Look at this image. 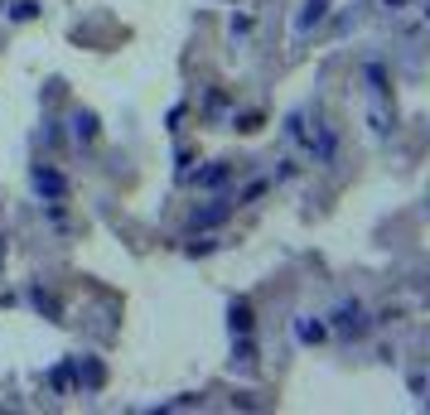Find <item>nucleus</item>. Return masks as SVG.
Here are the masks:
<instances>
[{
	"instance_id": "1a4fd4ad",
	"label": "nucleus",
	"mask_w": 430,
	"mask_h": 415,
	"mask_svg": "<svg viewBox=\"0 0 430 415\" xmlns=\"http://www.w3.org/2000/svg\"><path fill=\"white\" fill-rule=\"evenodd\" d=\"M188 179H193V184H198V189H222V184H227V179H232V165H222V160H217V165L198 169V174H188Z\"/></svg>"
},
{
	"instance_id": "0eeeda50",
	"label": "nucleus",
	"mask_w": 430,
	"mask_h": 415,
	"mask_svg": "<svg viewBox=\"0 0 430 415\" xmlns=\"http://www.w3.org/2000/svg\"><path fill=\"white\" fill-rule=\"evenodd\" d=\"M232 198H213V203H203V208H193V227H222V222L232 218Z\"/></svg>"
},
{
	"instance_id": "6e6552de",
	"label": "nucleus",
	"mask_w": 430,
	"mask_h": 415,
	"mask_svg": "<svg viewBox=\"0 0 430 415\" xmlns=\"http://www.w3.org/2000/svg\"><path fill=\"white\" fill-rule=\"evenodd\" d=\"M295 338L300 343H324V338H329V324H324L319 314H300L295 319Z\"/></svg>"
},
{
	"instance_id": "2eb2a0df",
	"label": "nucleus",
	"mask_w": 430,
	"mask_h": 415,
	"mask_svg": "<svg viewBox=\"0 0 430 415\" xmlns=\"http://www.w3.org/2000/svg\"><path fill=\"white\" fill-rule=\"evenodd\" d=\"M256 126H261V116H251V111H247V116H237V131H256Z\"/></svg>"
},
{
	"instance_id": "f8f14e48",
	"label": "nucleus",
	"mask_w": 430,
	"mask_h": 415,
	"mask_svg": "<svg viewBox=\"0 0 430 415\" xmlns=\"http://www.w3.org/2000/svg\"><path fill=\"white\" fill-rule=\"evenodd\" d=\"M266 189H271V179H251V184H247V189L232 198V203H256V198L266 194Z\"/></svg>"
},
{
	"instance_id": "4468645a",
	"label": "nucleus",
	"mask_w": 430,
	"mask_h": 415,
	"mask_svg": "<svg viewBox=\"0 0 430 415\" xmlns=\"http://www.w3.org/2000/svg\"><path fill=\"white\" fill-rule=\"evenodd\" d=\"M426 0H382V10L387 15H406V10H421Z\"/></svg>"
},
{
	"instance_id": "f257e3e1",
	"label": "nucleus",
	"mask_w": 430,
	"mask_h": 415,
	"mask_svg": "<svg viewBox=\"0 0 430 415\" xmlns=\"http://www.w3.org/2000/svg\"><path fill=\"white\" fill-rule=\"evenodd\" d=\"M281 131H285V140H290V145H300V150H305L315 165H324V160L334 155V145H339V136H334V131L319 121V111H315V126H310V107L290 111Z\"/></svg>"
},
{
	"instance_id": "f03ea898",
	"label": "nucleus",
	"mask_w": 430,
	"mask_h": 415,
	"mask_svg": "<svg viewBox=\"0 0 430 415\" xmlns=\"http://www.w3.org/2000/svg\"><path fill=\"white\" fill-rule=\"evenodd\" d=\"M363 83H368V121L377 136L392 131V87H387V68L382 63H363Z\"/></svg>"
},
{
	"instance_id": "9b49d317",
	"label": "nucleus",
	"mask_w": 430,
	"mask_h": 415,
	"mask_svg": "<svg viewBox=\"0 0 430 415\" xmlns=\"http://www.w3.org/2000/svg\"><path fill=\"white\" fill-rule=\"evenodd\" d=\"M73 136H78V140H92V136H97V121H92L87 111H78V116H73Z\"/></svg>"
},
{
	"instance_id": "7ed1b4c3",
	"label": "nucleus",
	"mask_w": 430,
	"mask_h": 415,
	"mask_svg": "<svg viewBox=\"0 0 430 415\" xmlns=\"http://www.w3.org/2000/svg\"><path fill=\"white\" fill-rule=\"evenodd\" d=\"M329 329L339 333V338H363V333L373 329V319H368V309L358 305V300H344V305L329 314Z\"/></svg>"
},
{
	"instance_id": "ddd939ff",
	"label": "nucleus",
	"mask_w": 430,
	"mask_h": 415,
	"mask_svg": "<svg viewBox=\"0 0 430 415\" xmlns=\"http://www.w3.org/2000/svg\"><path fill=\"white\" fill-rule=\"evenodd\" d=\"M34 15H39V0H15V5H10V20H20V25L34 20Z\"/></svg>"
},
{
	"instance_id": "423d86ee",
	"label": "nucleus",
	"mask_w": 430,
	"mask_h": 415,
	"mask_svg": "<svg viewBox=\"0 0 430 415\" xmlns=\"http://www.w3.org/2000/svg\"><path fill=\"white\" fill-rule=\"evenodd\" d=\"M34 189L44 203H63L68 198V179L58 174V169H34Z\"/></svg>"
},
{
	"instance_id": "9d476101",
	"label": "nucleus",
	"mask_w": 430,
	"mask_h": 415,
	"mask_svg": "<svg viewBox=\"0 0 430 415\" xmlns=\"http://www.w3.org/2000/svg\"><path fill=\"white\" fill-rule=\"evenodd\" d=\"M227 324H232V338L251 333V305H247V300H237V305H232V314H227Z\"/></svg>"
},
{
	"instance_id": "20e7f679",
	"label": "nucleus",
	"mask_w": 430,
	"mask_h": 415,
	"mask_svg": "<svg viewBox=\"0 0 430 415\" xmlns=\"http://www.w3.org/2000/svg\"><path fill=\"white\" fill-rule=\"evenodd\" d=\"M329 10H334V0H305L300 15H295V39H310V34L329 20Z\"/></svg>"
},
{
	"instance_id": "39448f33",
	"label": "nucleus",
	"mask_w": 430,
	"mask_h": 415,
	"mask_svg": "<svg viewBox=\"0 0 430 415\" xmlns=\"http://www.w3.org/2000/svg\"><path fill=\"white\" fill-rule=\"evenodd\" d=\"M256 20H261V10H256L251 0H247L242 10H232V25H227V34H232V44H237V49H247V44H251V34H256Z\"/></svg>"
}]
</instances>
